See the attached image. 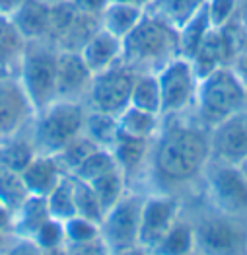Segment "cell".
<instances>
[{"instance_id": "7402d4cb", "label": "cell", "mask_w": 247, "mask_h": 255, "mask_svg": "<svg viewBox=\"0 0 247 255\" xmlns=\"http://www.w3.org/2000/svg\"><path fill=\"white\" fill-rule=\"evenodd\" d=\"M27 47V39L21 35L18 25L10 16L0 14V68H10L21 63Z\"/></svg>"}, {"instance_id": "484cf974", "label": "cell", "mask_w": 247, "mask_h": 255, "mask_svg": "<svg viewBox=\"0 0 247 255\" xmlns=\"http://www.w3.org/2000/svg\"><path fill=\"white\" fill-rule=\"evenodd\" d=\"M84 132L102 148L111 150L121 128H119V121L115 115L103 113V111H92L90 115H86L84 119Z\"/></svg>"}, {"instance_id": "30bf717a", "label": "cell", "mask_w": 247, "mask_h": 255, "mask_svg": "<svg viewBox=\"0 0 247 255\" xmlns=\"http://www.w3.org/2000/svg\"><path fill=\"white\" fill-rule=\"evenodd\" d=\"M132 82H134V72L121 63L94 74L88 90L92 107L96 111H103L117 117L124 107L130 106Z\"/></svg>"}, {"instance_id": "4316f807", "label": "cell", "mask_w": 247, "mask_h": 255, "mask_svg": "<svg viewBox=\"0 0 247 255\" xmlns=\"http://www.w3.org/2000/svg\"><path fill=\"white\" fill-rule=\"evenodd\" d=\"M27 197H29V191L23 183L21 171L0 164V203L10 213H16L25 203Z\"/></svg>"}, {"instance_id": "ac0fdd59", "label": "cell", "mask_w": 247, "mask_h": 255, "mask_svg": "<svg viewBox=\"0 0 247 255\" xmlns=\"http://www.w3.org/2000/svg\"><path fill=\"white\" fill-rule=\"evenodd\" d=\"M10 18L25 39H41L49 35L51 8L41 4L39 0H25Z\"/></svg>"}, {"instance_id": "e0dca14e", "label": "cell", "mask_w": 247, "mask_h": 255, "mask_svg": "<svg viewBox=\"0 0 247 255\" xmlns=\"http://www.w3.org/2000/svg\"><path fill=\"white\" fill-rule=\"evenodd\" d=\"M62 175L66 173L61 170L55 156L51 154H35L31 162L21 170V177L29 195H39V197H47L53 191L55 185L62 179Z\"/></svg>"}, {"instance_id": "83f0119b", "label": "cell", "mask_w": 247, "mask_h": 255, "mask_svg": "<svg viewBox=\"0 0 247 255\" xmlns=\"http://www.w3.org/2000/svg\"><path fill=\"white\" fill-rule=\"evenodd\" d=\"M158 117H160L158 113H150L134 106H128L117 115V121H119V128L126 134L152 138L158 128Z\"/></svg>"}, {"instance_id": "8992f818", "label": "cell", "mask_w": 247, "mask_h": 255, "mask_svg": "<svg viewBox=\"0 0 247 255\" xmlns=\"http://www.w3.org/2000/svg\"><path fill=\"white\" fill-rule=\"evenodd\" d=\"M208 199L216 213L247 218V177L240 166L210 160L205 168Z\"/></svg>"}, {"instance_id": "7bdbcfd3", "label": "cell", "mask_w": 247, "mask_h": 255, "mask_svg": "<svg viewBox=\"0 0 247 255\" xmlns=\"http://www.w3.org/2000/svg\"><path fill=\"white\" fill-rule=\"evenodd\" d=\"M113 2H124V4H132V6H138V8H144L152 2V0H113Z\"/></svg>"}, {"instance_id": "ee69618b", "label": "cell", "mask_w": 247, "mask_h": 255, "mask_svg": "<svg viewBox=\"0 0 247 255\" xmlns=\"http://www.w3.org/2000/svg\"><path fill=\"white\" fill-rule=\"evenodd\" d=\"M41 4L45 6H49V8H55V6H61V4H66V2H70V0H39Z\"/></svg>"}, {"instance_id": "d6a6232c", "label": "cell", "mask_w": 247, "mask_h": 255, "mask_svg": "<svg viewBox=\"0 0 247 255\" xmlns=\"http://www.w3.org/2000/svg\"><path fill=\"white\" fill-rule=\"evenodd\" d=\"M113 170H119V166H117V162L113 158V152L107 148H98L94 150L70 175L80 177V179L90 183V181H94V179L105 175L107 171Z\"/></svg>"}, {"instance_id": "60d3db41", "label": "cell", "mask_w": 247, "mask_h": 255, "mask_svg": "<svg viewBox=\"0 0 247 255\" xmlns=\"http://www.w3.org/2000/svg\"><path fill=\"white\" fill-rule=\"evenodd\" d=\"M234 23H238V25H242L244 29H247V0H238Z\"/></svg>"}, {"instance_id": "1f68e13d", "label": "cell", "mask_w": 247, "mask_h": 255, "mask_svg": "<svg viewBox=\"0 0 247 255\" xmlns=\"http://www.w3.org/2000/svg\"><path fill=\"white\" fill-rule=\"evenodd\" d=\"M156 254H191L195 252V226L175 222L165 238L152 250Z\"/></svg>"}, {"instance_id": "d6986e66", "label": "cell", "mask_w": 247, "mask_h": 255, "mask_svg": "<svg viewBox=\"0 0 247 255\" xmlns=\"http://www.w3.org/2000/svg\"><path fill=\"white\" fill-rule=\"evenodd\" d=\"M142 16H144V8L109 0L105 4L103 12L100 14V25L123 39L124 35L142 20Z\"/></svg>"}, {"instance_id": "4dcf8cb0", "label": "cell", "mask_w": 247, "mask_h": 255, "mask_svg": "<svg viewBox=\"0 0 247 255\" xmlns=\"http://www.w3.org/2000/svg\"><path fill=\"white\" fill-rule=\"evenodd\" d=\"M47 207L51 218L57 220H68L76 216V207H74V195H72V177L66 173L62 179L55 185V189L47 195Z\"/></svg>"}, {"instance_id": "ab89813d", "label": "cell", "mask_w": 247, "mask_h": 255, "mask_svg": "<svg viewBox=\"0 0 247 255\" xmlns=\"http://www.w3.org/2000/svg\"><path fill=\"white\" fill-rule=\"evenodd\" d=\"M109 0H72V4L84 12V14H88V16H94V18H98L100 20V14L103 12V8H105V4H107Z\"/></svg>"}, {"instance_id": "74e56055", "label": "cell", "mask_w": 247, "mask_h": 255, "mask_svg": "<svg viewBox=\"0 0 247 255\" xmlns=\"http://www.w3.org/2000/svg\"><path fill=\"white\" fill-rule=\"evenodd\" d=\"M238 0H206L208 20L212 27H224L234 21Z\"/></svg>"}, {"instance_id": "7a4b0ae2", "label": "cell", "mask_w": 247, "mask_h": 255, "mask_svg": "<svg viewBox=\"0 0 247 255\" xmlns=\"http://www.w3.org/2000/svg\"><path fill=\"white\" fill-rule=\"evenodd\" d=\"M177 57H181L179 29L144 12L142 20L123 37V51L119 63L130 68L134 74H158L165 64Z\"/></svg>"}, {"instance_id": "f1b7e54d", "label": "cell", "mask_w": 247, "mask_h": 255, "mask_svg": "<svg viewBox=\"0 0 247 255\" xmlns=\"http://www.w3.org/2000/svg\"><path fill=\"white\" fill-rule=\"evenodd\" d=\"M98 148H102V146H98V144L82 130L80 134H76L70 142H66V144H64L57 154H53V156H55L57 164L61 166V170L70 175L94 150H98Z\"/></svg>"}, {"instance_id": "277c9868", "label": "cell", "mask_w": 247, "mask_h": 255, "mask_svg": "<svg viewBox=\"0 0 247 255\" xmlns=\"http://www.w3.org/2000/svg\"><path fill=\"white\" fill-rule=\"evenodd\" d=\"M84 109L76 102H53L47 109L39 113L35 134H33V148L37 154H57L59 150L70 142L84 128Z\"/></svg>"}, {"instance_id": "9c48e42d", "label": "cell", "mask_w": 247, "mask_h": 255, "mask_svg": "<svg viewBox=\"0 0 247 255\" xmlns=\"http://www.w3.org/2000/svg\"><path fill=\"white\" fill-rule=\"evenodd\" d=\"M162 92V115H177L195 104L199 76L189 59L177 57L158 72Z\"/></svg>"}, {"instance_id": "bcb514c9", "label": "cell", "mask_w": 247, "mask_h": 255, "mask_svg": "<svg viewBox=\"0 0 247 255\" xmlns=\"http://www.w3.org/2000/svg\"><path fill=\"white\" fill-rule=\"evenodd\" d=\"M240 168H242V171L246 173V177H247V158L244 160V162H242V164H240Z\"/></svg>"}, {"instance_id": "8fae6325", "label": "cell", "mask_w": 247, "mask_h": 255, "mask_svg": "<svg viewBox=\"0 0 247 255\" xmlns=\"http://www.w3.org/2000/svg\"><path fill=\"white\" fill-rule=\"evenodd\" d=\"M236 47H238V25L234 21L224 27H210L205 39L199 45L197 53L191 59L199 80L220 66H230L236 55Z\"/></svg>"}, {"instance_id": "8d00e7d4", "label": "cell", "mask_w": 247, "mask_h": 255, "mask_svg": "<svg viewBox=\"0 0 247 255\" xmlns=\"http://www.w3.org/2000/svg\"><path fill=\"white\" fill-rule=\"evenodd\" d=\"M64 236H66V244H82L88 240L100 238V224L92 222L84 216H72L68 220H64Z\"/></svg>"}, {"instance_id": "3957f363", "label": "cell", "mask_w": 247, "mask_h": 255, "mask_svg": "<svg viewBox=\"0 0 247 255\" xmlns=\"http://www.w3.org/2000/svg\"><path fill=\"white\" fill-rule=\"evenodd\" d=\"M247 86L230 68L220 66L199 80L197 90V113L205 127L212 128L228 117L246 109Z\"/></svg>"}, {"instance_id": "2e32d148", "label": "cell", "mask_w": 247, "mask_h": 255, "mask_svg": "<svg viewBox=\"0 0 247 255\" xmlns=\"http://www.w3.org/2000/svg\"><path fill=\"white\" fill-rule=\"evenodd\" d=\"M121 51H123V39L100 25L90 35V39L82 45L80 55H82L86 66L90 68V72L98 74V72H103L109 66L119 63Z\"/></svg>"}, {"instance_id": "d590c367", "label": "cell", "mask_w": 247, "mask_h": 255, "mask_svg": "<svg viewBox=\"0 0 247 255\" xmlns=\"http://www.w3.org/2000/svg\"><path fill=\"white\" fill-rule=\"evenodd\" d=\"M33 242L39 246L41 252H53L57 248H62V244H66V236H64V222L57 218H49L41 224V228L35 232Z\"/></svg>"}, {"instance_id": "9a60e30c", "label": "cell", "mask_w": 247, "mask_h": 255, "mask_svg": "<svg viewBox=\"0 0 247 255\" xmlns=\"http://www.w3.org/2000/svg\"><path fill=\"white\" fill-rule=\"evenodd\" d=\"M94 74L84 63L78 51H62L57 57V100L74 102L90 90Z\"/></svg>"}, {"instance_id": "ffe728a7", "label": "cell", "mask_w": 247, "mask_h": 255, "mask_svg": "<svg viewBox=\"0 0 247 255\" xmlns=\"http://www.w3.org/2000/svg\"><path fill=\"white\" fill-rule=\"evenodd\" d=\"M148 144L150 138H142V136H132L126 132H119L115 144H113V158L119 166L121 173H132L134 170L140 168V164L144 162L146 152H148Z\"/></svg>"}, {"instance_id": "44dd1931", "label": "cell", "mask_w": 247, "mask_h": 255, "mask_svg": "<svg viewBox=\"0 0 247 255\" xmlns=\"http://www.w3.org/2000/svg\"><path fill=\"white\" fill-rule=\"evenodd\" d=\"M205 2L206 0H152L144 12L179 29Z\"/></svg>"}, {"instance_id": "5bb4252c", "label": "cell", "mask_w": 247, "mask_h": 255, "mask_svg": "<svg viewBox=\"0 0 247 255\" xmlns=\"http://www.w3.org/2000/svg\"><path fill=\"white\" fill-rule=\"evenodd\" d=\"M31 113L33 107L23 86L12 80H0V140L12 138L27 123Z\"/></svg>"}, {"instance_id": "e575fe53", "label": "cell", "mask_w": 247, "mask_h": 255, "mask_svg": "<svg viewBox=\"0 0 247 255\" xmlns=\"http://www.w3.org/2000/svg\"><path fill=\"white\" fill-rule=\"evenodd\" d=\"M37 152L33 148V144H27L23 140H14L8 142L6 146L0 148V164L12 168V170L21 171L35 156Z\"/></svg>"}, {"instance_id": "603a6c76", "label": "cell", "mask_w": 247, "mask_h": 255, "mask_svg": "<svg viewBox=\"0 0 247 255\" xmlns=\"http://www.w3.org/2000/svg\"><path fill=\"white\" fill-rule=\"evenodd\" d=\"M130 106L162 115V92H160L158 74L154 72L134 74V82L130 90Z\"/></svg>"}, {"instance_id": "f6af8a7d", "label": "cell", "mask_w": 247, "mask_h": 255, "mask_svg": "<svg viewBox=\"0 0 247 255\" xmlns=\"http://www.w3.org/2000/svg\"><path fill=\"white\" fill-rule=\"evenodd\" d=\"M2 244H6V232L0 230V250H2Z\"/></svg>"}, {"instance_id": "f35d334b", "label": "cell", "mask_w": 247, "mask_h": 255, "mask_svg": "<svg viewBox=\"0 0 247 255\" xmlns=\"http://www.w3.org/2000/svg\"><path fill=\"white\" fill-rule=\"evenodd\" d=\"M230 68L247 86V29H244L242 25H238V47H236V55H234Z\"/></svg>"}, {"instance_id": "4fadbf2b", "label": "cell", "mask_w": 247, "mask_h": 255, "mask_svg": "<svg viewBox=\"0 0 247 255\" xmlns=\"http://www.w3.org/2000/svg\"><path fill=\"white\" fill-rule=\"evenodd\" d=\"M177 211L179 205L173 197L144 199L138 228V248L154 250L177 222Z\"/></svg>"}, {"instance_id": "6da1fadb", "label": "cell", "mask_w": 247, "mask_h": 255, "mask_svg": "<svg viewBox=\"0 0 247 255\" xmlns=\"http://www.w3.org/2000/svg\"><path fill=\"white\" fill-rule=\"evenodd\" d=\"M210 162V128L175 123L164 130L154 152V171L167 185L193 181Z\"/></svg>"}, {"instance_id": "5b68a950", "label": "cell", "mask_w": 247, "mask_h": 255, "mask_svg": "<svg viewBox=\"0 0 247 255\" xmlns=\"http://www.w3.org/2000/svg\"><path fill=\"white\" fill-rule=\"evenodd\" d=\"M57 57L43 45H27L21 59V86L35 113L57 102Z\"/></svg>"}, {"instance_id": "52a82bcc", "label": "cell", "mask_w": 247, "mask_h": 255, "mask_svg": "<svg viewBox=\"0 0 247 255\" xmlns=\"http://www.w3.org/2000/svg\"><path fill=\"white\" fill-rule=\"evenodd\" d=\"M144 199L140 195L121 197V201L103 214L100 236L109 252H128L138 246V228Z\"/></svg>"}, {"instance_id": "ba28073f", "label": "cell", "mask_w": 247, "mask_h": 255, "mask_svg": "<svg viewBox=\"0 0 247 255\" xmlns=\"http://www.w3.org/2000/svg\"><path fill=\"white\" fill-rule=\"evenodd\" d=\"M195 250L206 254L247 252V218L214 214L195 226Z\"/></svg>"}, {"instance_id": "7c38bea8", "label": "cell", "mask_w": 247, "mask_h": 255, "mask_svg": "<svg viewBox=\"0 0 247 255\" xmlns=\"http://www.w3.org/2000/svg\"><path fill=\"white\" fill-rule=\"evenodd\" d=\"M247 158V109L210 128V160L240 166Z\"/></svg>"}, {"instance_id": "836d02e7", "label": "cell", "mask_w": 247, "mask_h": 255, "mask_svg": "<svg viewBox=\"0 0 247 255\" xmlns=\"http://www.w3.org/2000/svg\"><path fill=\"white\" fill-rule=\"evenodd\" d=\"M90 185L94 187V191H96L98 199H100L103 214H105L109 209H113L121 201V197H123V173H121V170L107 171L105 175L90 181Z\"/></svg>"}, {"instance_id": "d4e9b609", "label": "cell", "mask_w": 247, "mask_h": 255, "mask_svg": "<svg viewBox=\"0 0 247 255\" xmlns=\"http://www.w3.org/2000/svg\"><path fill=\"white\" fill-rule=\"evenodd\" d=\"M16 213H18V222L14 228L18 230L20 236L29 238V240H33V236L41 228L43 222L51 218L49 207H47V197H39V195H29Z\"/></svg>"}, {"instance_id": "f546056e", "label": "cell", "mask_w": 247, "mask_h": 255, "mask_svg": "<svg viewBox=\"0 0 247 255\" xmlns=\"http://www.w3.org/2000/svg\"><path fill=\"white\" fill-rule=\"evenodd\" d=\"M72 177V195H74V207H76V214L84 216L92 222L102 224L103 220V209L100 205V199L94 191V187L84 181L80 177Z\"/></svg>"}, {"instance_id": "7dc6e473", "label": "cell", "mask_w": 247, "mask_h": 255, "mask_svg": "<svg viewBox=\"0 0 247 255\" xmlns=\"http://www.w3.org/2000/svg\"><path fill=\"white\" fill-rule=\"evenodd\" d=\"M246 109H247V98H246Z\"/></svg>"}, {"instance_id": "b9f144b4", "label": "cell", "mask_w": 247, "mask_h": 255, "mask_svg": "<svg viewBox=\"0 0 247 255\" xmlns=\"http://www.w3.org/2000/svg\"><path fill=\"white\" fill-rule=\"evenodd\" d=\"M25 0H0V14L4 16H12Z\"/></svg>"}, {"instance_id": "cb8c5ba5", "label": "cell", "mask_w": 247, "mask_h": 255, "mask_svg": "<svg viewBox=\"0 0 247 255\" xmlns=\"http://www.w3.org/2000/svg\"><path fill=\"white\" fill-rule=\"evenodd\" d=\"M210 20H208V10H206V2L189 18V20L179 27V55L183 59H193V55L197 53L201 41L205 39V35L210 29Z\"/></svg>"}]
</instances>
